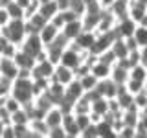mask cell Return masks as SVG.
Instances as JSON below:
<instances>
[{
	"label": "cell",
	"mask_w": 147,
	"mask_h": 138,
	"mask_svg": "<svg viewBox=\"0 0 147 138\" xmlns=\"http://www.w3.org/2000/svg\"><path fill=\"white\" fill-rule=\"evenodd\" d=\"M11 96H15L18 101H22V105L33 101L35 99V96H33V79L17 77V79L13 81V87H11Z\"/></svg>",
	"instance_id": "cell-1"
},
{
	"label": "cell",
	"mask_w": 147,
	"mask_h": 138,
	"mask_svg": "<svg viewBox=\"0 0 147 138\" xmlns=\"http://www.w3.org/2000/svg\"><path fill=\"white\" fill-rule=\"evenodd\" d=\"M2 33L7 37L9 43H15L20 46V43L26 37V26H24V18H13L7 26L2 28Z\"/></svg>",
	"instance_id": "cell-2"
},
{
	"label": "cell",
	"mask_w": 147,
	"mask_h": 138,
	"mask_svg": "<svg viewBox=\"0 0 147 138\" xmlns=\"http://www.w3.org/2000/svg\"><path fill=\"white\" fill-rule=\"evenodd\" d=\"M44 48H46V46L42 44V41H40L39 33H30V35H26L24 41L20 43V50H22V52H26V53H30L31 57H35V61H37V55L42 52Z\"/></svg>",
	"instance_id": "cell-3"
},
{
	"label": "cell",
	"mask_w": 147,
	"mask_h": 138,
	"mask_svg": "<svg viewBox=\"0 0 147 138\" xmlns=\"http://www.w3.org/2000/svg\"><path fill=\"white\" fill-rule=\"evenodd\" d=\"M55 66H57V64H55L53 61L44 59V61H37L35 66L31 68V72H33V77H39V79H50V81H52Z\"/></svg>",
	"instance_id": "cell-4"
},
{
	"label": "cell",
	"mask_w": 147,
	"mask_h": 138,
	"mask_svg": "<svg viewBox=\"0 0 147 138\" xmlns=\"http://www.w3.org/2000/svg\"><path fill=\"white\" fill-rule=\"evenodd\" d=\"M96 37H98V31L83 30V31H81V35L77 37L76 41H72V43L76 44L79 50H83V52H90L92 46H94V43H96Z\"/></svg>",
	"instance_id": "cell-5"
},
{
	"label": "cell",
	"mask_w": 147,
	"mask_h": 138,
	"mask_svg": "<svg viewBox=\"0 0 147 138\" xmlns=\"http://www.w3.org/2000/svg\"><path fill=\"white\" fill-rule=\"evenodd\" d=\"M76 77L77 76H76V70H74V68H68V66H64V64L59 63L57 66H55V72H53V77H52V79L57 81V83H63V85L66 87L68 83H72Z\"/></svg>",
	"instance_id": "cell-6"
},
{
	"label": "cell",
	"mask_w": 147,
	"mask_h": 138,
	"mask_svg": "<svg viewBox=\"0 0 147 138\" xmlns=\"http://www.w3.org/2000/svg\"><path fill=\"white\" fill-rule=\"evenodd\" d=\"M18 64L15 63V59H9V57H2L0 59V74H2L6 79L15 81L18 77Z\"/></svg>",
	"instance_id": "cell-7"
},
{
	"label": "cell",
	"mask_w": 147,
	"mask_h": 138,
	"mask_svg": "<svg viewBox=\"0 0 147 138\" xmlns=\"http://www.w3.org/2000/svg\"><path fill=\"white\" fill-rule=\"evenodd\" d=\"M138 28V22L132 20L131 17H125V18H119L118 24H116V33L118 37H123V39H127V37H132L134 35Z\"/></svg>",
	"instance_id": "cell-8"
},
{
	"label": "cell",
	"mask_w": 147,
	"mask_h": 138,
	"mask_svg": "<svg viewBox=\"0 0 147 138\" xmlns=\"http://www.w3.org/2000/svg\"><path fill=\"white\" fill-rule=\"evenodd\" d=\"M63 127H64V131H66L68 138H81V129L76 122V114L74 112H64Z\"/></svg>",
	"instance_id": "cell-9"
},
{
	"label": "cell",
	"mask_w": 147,
	"mask_h": 138,
	"mask_svg": "<svg viewBox=\"0 0 147 138\" xmlns=\"http://www.w3.org/2000/svg\"><path fill=\"white\" fill-rule=\"evenodd\" d=\"M63 118H64V112H63V109L59 107V105L50 107L48 110H46V114H44V122H46V125H48L50 129L63 125Z\"/></svg>",
	"instance_id": "cell-10"
},
{
	"label": "cell",
	"mask_w": 147,
	"mask_h": 138,
	"mask_svg": "<svg viewBox=\"0 0 147 138\" xmlns=\"http://www.w3.org/2000/svg\"><path fill=\"white\" fill-rule=\"evenodd\" d=\"M64 94H66V87H64L63 83H57V81H53V79L50 81L48 90H46V96H48L55 105H59L64 99Z\"/></svg>",
	"instance_id": "cell-11"
},
{
	"label": "cell",
	"mask_w": 147,
	"mask_h": 138,
	"mask_svg": "<svg viewBox=\"0 0 147 138\" xmlns=\"http://www.w3.org/2000/svg\"><path fill=\"white\" fill-rule=\"evenodd\" d=\"M118 83L112 79V77H107V79H101L99 83H98V92L101 96H105V98H116L118 96Z\"/></svg>",
	"instance_id": "cell-12"
},
{
	"label": "cell",
	"mask_w": 147,
	"mask_h": 138,
	"mask_svg": "<svg viewBox=\"0 0 147 138\" xmlns=\"http://www.w3.org/2000/svg\"><path fill=\"white\" fill-rule=\"evenodd\" d=\"M83 94H85V89H83L79 77H76L72 83H68V85H66V94H64V99L70 101V103H76V101L79 99Z\"/></svg>",
	"instance_id": "cell-13"
},
{
	"label": "cell",
	"mask_w": 147,
	"mask_h": 138,
	"mask_svg": "<svg viewBox=\"0 0 147 138\" xmlns=\"http://www.w3.org/2000/svg\"><path fill=\"white\" fill-rule=\"evenodd\" d=\"M83 30H85V28H83V20H81V18H77V20L66 22L61 31H63V35L66 37L68 41H76L77 37L81 35V31H83Z\"/></svg>",
	"instance_id": "cell-14"
},
{
	"label": "cell",
	"mask_w": 147,
	"mask_h": 138,
	"mask_svg": "<svg viewBox=\"0 0 147 138\" xmlns=\"http://www.w3.org/2000/svg\"><path fill=\"white\" fill-rule=\"evenodd\" d=\"M59 33H61V30H59L57 26H53L52 22L48 20V22H46V26L39 31V37H40V41H42V44H44V46H48V44H52V43H53L55 37H57Z\"/></svg>",
	"instance_id": "cell-15"
},
{
	"label": "cell",
	"mask_w": 147,
	"mask_h": 138,
	"mask_svg": "<svg viewBox=\"0 0 147 138\" xmlns=\"http://www.w3.org/2000/svg\"><path fill=\"white\" fill-rule=\"evenodd\" d=\"M147 13V4L140 2V0H131V6H129V17L132 18V20L140 22L142 17H144Z\"/></svg>",
	"instance_id": "cell-16"
},
{
	"label": "cell",
	"mask_w": 147,
	"mask_h": 138,
	"mask_svg": "<svg viewBox=\"0 0 147 138\" xmlns=\"http://www.w3.org/2000/svg\"><path fill=\"white\" fill-rule=\"evenodd\" d=\"M90 72L94 74L96 77L101 81V79H107V77H110V72H112V66L107 63H103V61H96L94 64H92V68H90Z\"/></svg>",
	"instance_id": "cell-17"
},
{
	"label": "cell",
	"mask_w": 147,
	"mask_h": 138,
	"mask_svg": "<svg viewBox=\"0 0 147 138\" xmlns=\"http://www.w3.org/2000/svg\"><path fill=\"white\" fill-rule=\"evenodd\" d=\"M98 125V135L99 138H118V133H116V129H114V125L109 122V120H101L99 123H96Z\"/></svg>",
	"instance_id": "cell-18"
},
{
	"label": "cell",
	"mask_w": 147,
	"mask_h": 138,
	"mask_svg": "<svg viewBox=\"0 0 147 138\" xmlns=\"http://www.w3.org/2000/svg\"><path fill=\"white\" fill-rule=\"evenodd\" d=\"M110 48H112V52L116 53L118 59H125V57H129V52H131V50H129V46H127V41L123 39V37H116Z\"/></svg>",
	"instance_id": "cell-19"
},
{
	"label": "cell",
	"mask_w": 147,
	"mask_h": 138,
	"mask_svg": "<svg viewBox=\"0 0 147 138\" xmlns=\"http://www.w3.org/2000/svg\"><path fill=\"white\" fill-rule=\"evenodd\" d=\"M110 77H112V79L116 81L118 85H125V83L129 81V68H125V66H121L119 63H116V64L112 66Z\"/></svg>",
	"instance_id": "cell-20"
},
{
	"label": "cell",
	"mask_w": 147,
	"mask_h": 138,
	"mask_svg": "<svg viewBox=\"0 0 147 138\" xmlns=\"http://www.w3.org/2000/svg\"><path fill=\"white\" fill-rule=\"evenodd\" d=\"M121 120L125 125H132L136 127L138 123H140V109L138 107H131V109H125L121 114Z\"/></svg>",
	"instance_id": "cell-21"
},
{
	"label": "cell",
	"mask_w": 147,
	"mask_h": 138,
	"mask_svg": "<svg viewBox=\"0 0 147 138\" xmlns=\"http://www.w3.org/2000/svg\"><path fill=\"white\" fill-rule=\"evenodd\" d=\"M15 63L18 64V68H33L35 66V57H31L30 53H26V52H22L20 48H18V52H17V55H15Z\"/></svg>",
	"instance_id": "cell-22"
},
{
	"label": "cell",
	"mask_w": 147,
	"mask_h": 138,
	"mask_svg": "<svg viewBox=\"0 0 147 138\" xmlns=\"http://www.w3.org/2000/svg\"><path fill=\"white\" fill-rule=\"evenodd\" d=\"M129 77H131V79H136V81L145 83V77H147V66H145V64H142V63L134 64V66L129 70Z\"/></svg>",
	"instance_id": "cell-23"
},
{
	"label": "cell",
	"mask_w": 147,
	"mask_h": 138,
	"mask_svg": "<svg viewBox=\"0 0 147 138\" xmlns=\"http://www.w3.org/2000/svg\"><path fill=\"white\" fill-rule=\"evenodd\" d=\"M92 112H98V114H101V116L109 114V98L99 96L98 99L92 101Z\"/></svg>",
	"instance_id": "cell-24"
},
{
	"label": "cell",
	"mask_w": 147,
	"mask_h": 138,
	"mask_svg": "<svg viewBox=\"0 0 147 138\" xmlns=\"http://www.w3.org/2000/svg\"><path fill=\"white\" fill-rule=\"evenodd\" d=\"M30 112H28L26 107L18 109L17 112L11 114V123H15V125H24V123H30Z\"/></svg>",
	"instance_id": "cell-25"
},
{
	"label": "cell",
	"mask_w": 147,
	"mask_h": 138,
	"mask_svg": "<svg viewBox=\"0 0 147 138\" xmlns=\"http://www.w3.org/2000/svg\"><path fill=\"white\" fill-rule=\"evenodd\" d=\"M79 81H81V85H83V89H85V92L94 90L96 87H98V83H99V79H98V77H96L92 72L85 74V76H81V77H79Z\"/></svg>",
	"instance_id": "cell-26"
},
{
	"label": "cell",
	"mask_w": 147,
	"mask_h": 138,
	"mask_svg": "<svg viewBox=\"0 0 147 138\" xmlns=\"http://www.w3.org/2000/svg\"><path fill=\"white\" fill-rule=\"evenodd\" d=\"M39 13L40 15H44L46 18H52L55 13H59V7H57V2L55 0H52V2H44V4H40V7H39Z\"/></svg>",
	"instance_id": "cell-27"
},
{
	"label": "cell",
	"mask_w": 147,
	"mask_h": 138,
	"mask_svg": "<svg viewBox=\"0 0 147 138\" xmlns=\"http://www.w3.org/2000/svg\"><path fill=\"white\" fill-rule=\"evenodd\" d=\"M116 98H118V101H119V105H121L123 110H125V109H131V107H136V105H134V94H131L129 90L118 94Z\"/></svg>",
	"instance_id": "cell-28"
},
{
	"label": "cell",
	"mask_w": 147,
	"mask_h": 138,
	"mask_svg": "<svg viewBox=\"0 0 147 138\" xmlns=\"http://www.w3.org/2000/svg\"><path fill=\"white\" fill-rule=\"evenodd\" d=\"M6 9H7L9 17H11V20L13 18H24V7H20L15 0H11V2L6 6Z\"/></svg>",
	"instance_id": "cell-29"
},
{
	"label": "cell",
	"mask_w": 147,
	"mask_h": 138,
	"mask_svg": "<svg viewBox=\"0 0 147 138\" xmlns=\"http://www.w3.org/2000/svg\"><path fill=\"white\" fill-rule=\"evenodd\" d=\"M22 107H24V105H22V101H18V99L15 98V96H11V94L7 96L6 103H4V109H6L9 114L17 112V110H18V109H22Z\"/></svg>",
	"instance_id": "cell-30"
},
{
	"label": "cell",
	"mask_w": 147,
	"mask_h": 138,
	"mask_svg": "<svg viewBox=\"0 0 147 138\" xmlns=\"http://www.w3.org/2000/svg\"><path fill=\"white\" fill-rule=\"evenodd\" d=\"M76 122H77V125H79L81 129V133L85 131L86 127L92 123V118H90V112H81V114H76Z\"/></svg>",
	"instance_id": "cell-31"
},
{
	"label": "cell",
	"mask_w": 147,
	"mask_h": 138,
	"mask_svg": "<svg viewBox=\"0 0 147 138\" xmlns=\"http://www.w3.org/2000/svg\"><path fill=\"white\" fill-rule=\"evenodd\" d=\"M118 138H136V127L132 125H125L123 123L118 131Z\"/></svg>",
	"instance_id": "cell-32"
},
{
	"label": "cell",
	"mask_w": 147,
	"mask_h": 138,
	"mask_svg": "<svg viewBox=\"0 0 147 138\" xmlns=\"http://www.w3.org/2000/svg\"><path fill=\"white\" fill-rule=\"evenodd\" d=\"M125 85H127V90L131 92V94H138L140 90H144V89H145V83L136 81V79H131V77H129V81L125 83Z\"/></svg>",
	"instance_id": "cell-33"
},
{
	"label": "cell",
	"mask_w": 147,
	"mask_h": 138,
	"mask_svg": "<svg viewBox=\"0 0 147 138\" xmlns=\"http://www.w3.org/2000/svg\"><path fill=\"white\" fill-rule=\"evenodd\" d=\"M134 39L138 41L140 48H142V46H145V44H147V28L138 26V28H136V31H134Z\"/></svg>",
	"instance_id": "cell-34"
},
{
	"label": "cell",
	"mask_w": 147,
	"mask_h": 138,
	"mask_svg": "<svg viewBox=\"0 0 147 138\" xmlns=\"http://www.w3.org/2000/svg\"><path fill=\"white\" fill-rule=\"evenodd\" d=\"M134 105L138 109L147 107V89H144V90L138 92V94H134Z\"/></svg>",
	"instance_id": "cell-35"
},
{
	"label": "cell",
	"mask_w": 147,
	"mask_h": 138,
	"mask_svg": "<svg viewBox=\"0 0 147 138\" xmlns=\"http://www.w3.org/2000/svg\"><path fill=\"white\" fill-rule=\"evenodd\" d=\"M18 48H20L18 44H15V43H7V46L4 48V52H2V57L15 59V55H17V52H18Z\"/></svg>",
	"instance_id": "cell-36"
},
{
	"label": "cell",
	"mask_w": 147,
	"mask_h": 138,
	"mask_svg": "<svg viewBox=\"0 0 147 138\" xmlns=\"http://www.w3.org/2000/svg\"><path fill=\"white\" fill-rule=\"evenodd\" d=\"M81 138H99V135H98V125H96V123H90V125L81 133Z\"/></svg>",
	"instance_id": "cell-37"
},
{
	"label": "cell",
	"mask_w": 147,
	"mask_h": 138,
	"mask_svg": "<svg viewBox=\"0 0 147 138\" xmlns=\"http://www.w3.org/2000/svg\"><path fill=\"white\" fill-rule=\"evenodd\" d=\"M48 138H68V136H66V131H64V127L59 125V127H52V129H50Z\"/></svg>",
	"instance_id": "cell-38"
},
{
	"label": "cell",
	"mask_w": 147,
	"mask_h": 138,
	"mask_svg": "<svg viewBox=\"0 0 147 138\" xmlns=\"http://www.w3.org/2000/svg\"><path fill=\"white\" fill-rule=\"evenodd\" d=\"M50 22H52L53 26H57L59 30H63L64 24H66V20H64V15H63V11H59V13H55V15L50 18Z\"/></svg>",
	"instance_id": "cell-39"
},
{
	"label": "cell",
	"mask_w": 147,
	"mask_h": 138,
	"mask_svg": "<svg viewBox=\"0 0 147 138\" xmlns=\"http://www.w3.org/2000/svg\"><path fill=\"white\" fill-rule=\"evenodd\" d=\"M9 22H11V17H9V13H7V9L4 7V6H0V28H4V26H7Z\"/></svg>",
	"instance_id": "cell-40"
},
{
	"label": "cell",
	"mask_w": 147,
	"mask_h": 138,
	"mask_svg": "<svg viewBox=\"0 0 147 138\" xmlns=\"http://www.w3.org/2000/svg\"><path fill=\"white\" fill-rule=\"evenodd\" d=\"M136 138H147V127H144L142 123L136 125Z\"/></svg>",
	"instance_id": "cell-41"
},
{
	"label": "cell",
	"mask_w": 147,
	"mask_h": 138,
	"mask_svg": "<svg viewBox=\"0 0 147 138\" xmlns=\"http://www.w3.org/2000/svg\"><path fill=\"white\" fill-rule=\"evenodd\" d=\"M57 2L59 11H64V9H70V0H55Z\"/></svg>",
	"instance_id": "cell-42"
},
{
	"label": "cell",
	"mask_w": 147,
	"mask_h": 138,
	"mask_svg": "<svg viewBox=\"0 0 147 138\" xmlns=\"http://www.w3.org/2000/svg\"><path fill=\"white\" fill-rule=\"evenodd\" d=\"M140 123H142L144 127H147V107L140 109Z\"/></svg>",
	"instance_id": "cell-43"
},
{
	"label": "cell",
	"mask_w": 147,
	"mask_h": 138,
	"mask_svg": "<svg viewBox=\"0 0 147 138\" xmlns=\"http://www.w3.org/2000/svg\"><path fill=\"white\" fill-rule=\"evenodd\" d=\"M7 43H9V41H7V37L4 35V33H0V55H2L4 48H6V46H7Z\"/></svg>",
	"instance_id": "cell-44"
},
{
	"label": "cell",
	"mask_w": 147,
	"mask_h": 138,
	"mask_svg": "<svg viewBox=\"0 0 147 138\" xmlns=\"http://www.w3.org/2000/svg\"><path fill=\"white\" fill-rule=\"evenodd\" d=\"M15 2H17V4H18L20 7H24V9H26V7H30L31 4L35 2V0H15Z\"/></svg>",
	"instance_id": "cell-45"
},
{
	"label": "cell",
	"mask_w": 147,
	"mask_h": 138,
	"mask_svg": "<svg viewBox=\"0 0 147 138\" xmlns=\"http://www.w3.org/2000/svg\"><path fill=\"white\" fill-rule=\"evenodd\" d=\"M7 123H9V122H4V120H0V138H2V135H4V129H6Z\"/></svg>",
	"instance_id": "cell-46"
},
{
	"label": "cell",
	"mask_w": 147,
	"mask_h": 138,
	"mask_svg": "<svg viewBox=\"0 0 147 138\" xmlns=\"http://www.w3.org/2000/svg\"><path fill=\"white\" fill-rule=\"evenodd\" d=\"M138 26H144V28H147V13H145L144 17H142V20L138 22Z\"/></svg>",
	"instance_id": "cell-47"
},
{
	"label": "cell",
	"mask_w": 147,
	"mask_h": 138,
	"mask_svg": "<svg viewBox=\"0 0 147 138\" xmlns=\"http://www.w3.org/2000/svg\"><path fill=\"white\" fill-rule=\"evenodd\" d=\"M39 2H40V4H44V2H52V0H39Z\"/></svg>",
	"instance_id": "cell-48"
},
{
	"label": "cell",
	"mask_w": 147,
	"mask_h": 138,
	"mask_svg": "<svg viewBox=\"0 0 147 138\" xmlns=\"http://www.w3.org/2000/svg\"><path fill=\"white\" fill-rule=\"evenodd\" d=\"M2 79H4V76H2V74H0V81H2Z\"/></svg>",
	"instance_id": "cell-49"
},
{
	"label": "cell",
	"mask_w": 147,
	"mask_h": 138,
	"mask_svg": "<svg viewBox=\"0 0 147 138\" xmlns=\"http://www.w3.org/2000/svg\"><path fill=\"white\" fill-rule=\"evenodd\" d=\"M145 89H147V77H145Z\"/></svg>",
	"instance_id": "cell-50"
}]
</instances>
